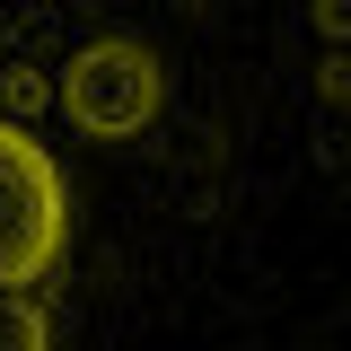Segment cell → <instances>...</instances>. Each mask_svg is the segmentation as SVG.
Instances as JSON below:
<instances>
[{
    "label": "cell",
    "mask_w": 351,
    "mask_h": 351,
    "mask_svg": "<svg viewBox=\"0 0 351 351\" xmlns=\"http://www.w3.org/2000/svg\"><path fill=\"white\" fill-rule=\"evenodd\" d=\"M71 246V184L27 123H0V290H36Z\"/></svg>",
    "instance_id": "6da1fadb"
},
{
    "label": "cell",
    "mask_w": 351,
    "mask_h": 351,
    "mask_svg": "<svg viewBox=\"0 0 351 351\" xmlns=\"http://www.w3.org/2000/svg\"><path fill=\"white\" fill-rule=\"evenodd\" d=\"M62 106L88 141H123L158 114V62L149 44L132 36H97L88 53H71V80H62Z\"/></svg>",
    "instance_id": "7a4b0ae2"
},
{
    "label": "cell",
    "mask_w": 351,
    "mask_h": 351,
    "mask_svg": "<svg viewBox=\"0 0 351 351\" xmlns=\"http://www.w3.org/2000/svg\"><path fill=\"white\" fill-rule=\"evenodd\" d=\"M0 351H53V325L27 290H0Z\"/></svg>",
    "instance_id": "3957f363"
}]
</instances>
